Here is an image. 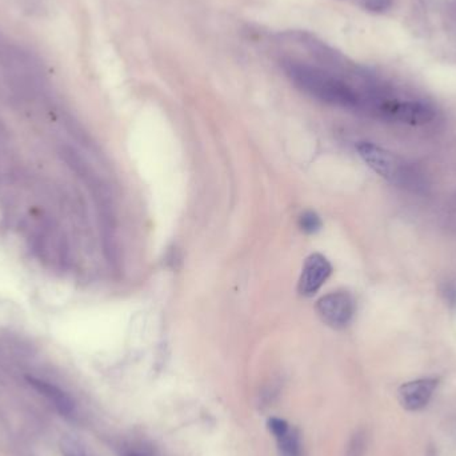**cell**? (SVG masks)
Instances as JSON below:
<instances>
[{
    "label": "cell",
    "instance_id": "6da1fadb",
    "mask_svg": "<svg viewBox=\"0 0 456 456\" xmlns=\"http://www.w3.org/2000/svg\"><path fill=\"white\" fill-rule=\"evenodd\" d=\"M286 71L302 91L322 101L341 107H355L358 104L354 91L326 72L299 63H287Z\"/></svg>",
    "mask_w": 456,
    "mask_h": 456
},
{
    "label": "cell",
    "instance_id": "7a4b0ae2",
    "mask_svg": "<svg viewBox=\"0 0 456 456\" xmlns=\"http://www.w3.org/2000/svg\"><path fill=\"white\" fill-rule=\"evenodd\" d=\"M316 312L327 326L340 330L352 322L355 300L346 291H334L317 300Z\"/></svg>",
    "mask_w": 456,
    "mask_h": 456
},
{
    "label": "cell",
    "instance_id": "3957f363",
    "mask_svg": "<svg viewBox=\"0 0 456 456\" xmlns=\"http://www.w3.org/2000/svg\"><path fill=\"white\" fill-rule=\"evenodd\" d=\"M360 158L384 179L391 182H399L405 179L403 163L391 152L382 147L368 142H361L357 145Z\"/></svg>",
    "mask_w": 456,
    "mask_h": 456
},
{
    "label": "cell",
    "instance_id": "277c9868",
    "mask_svg": "<svg viewBox=\"0 0 456 456\" xmlns=\"http://www.w3.org/2000/svg\"><path fill=\"white\" fill-rule=\"evenodd\" d=\"M333 274V265L322 254H311L303 264L298 282V291L302 296H313Z\"/></svg>",
    "mask_w": 456,
    "mask_h": 456
},
{
    "label": "cell",
    "instance_id": "5b68a950",
    "mask_svg": "<svg viewBox=\"0 0 456 456\" xmlns=\"http://www.w3.org/2000/svg\"><path fill=\"white\" fill-rule=\"evenodd\" d=\"M382 112L391 119L412 125L429 123L435 117L429 104L419 101H387L382 106Z\"/></svg>",
    "mask_w": 456,
    "mask_h": 456
},
{
    "label": "cell",
    "instance_id": "8992f818",
    "mask_svg": "<svg viewBox=\"0 0 456 456\" xmlns=\"http://www.w3.org/2000/svg\"><path fill=\"white\" fill-rule=\"evenodd\" d=\"M436 385L437 379L435 378H423L402 384L398 391L400 405L408 411H419L426 407L431 400Z\"/></svg>",
    "mask_w": 456,
    "mask_h": 456
},
{
    "label": "cell",
    "instance_id": "52a82bcc",
    "mask_svg": "<svg viewBox=\"0 0 456 456\" xmlns=\"http://www.w3.org/2000/svg\"><path fill=\"white\" fill-rule=\"evenodd\" d=\"M268 429L274 435L280 456H303V446L299 432L285 419L271 418Z\"/></svg>",
    "mask_w": 456,
    "mask_h": 456
},
{
    "label": "cell",
    "instance_id": "ba28073f",
    "mask_svg": "<svg viewBox=\"0 0 456 456\" xmlns=\"http://www.w3.org/2000/svg\"><path fill=\"white\" fill-rule=\"evenodd\" d=\"M29 383L32 384L39 392H42L45 396H47L48 399L55 405V407L58 408L62 413L64 415H71L73 412V402L71 398L62 391L60 388L52 385V384L34 379V378H28Z\"/></svg>",
    "mask_w": 456,
    "mask_h": 456
},
{
    "label": "cell",
    "instance_id": "9c48e42d",
    "mask_svg": "<svg viewBox=\"0 0 456 456\" xmlns=\"http://www.w3.org/2000/svg\"><path fill=\"white\" fill-rule=\"evenodd\" d=\"M365 447H367L365 432L359 430L351 436L348 446H347L346 456H364Z\"/></svg>",
    "mask_w": 456,
    "mask_h": 456
},
{
    "label": "cell",
    "instance_id": "30bf717a",
    "mask_svg": "<svg viewBox=\"0 0 456 456\" xmlns=\"http://www.w3.org/2000/svg\"><path fill=\"white\" fill-rule=\"evenodd\" d=\"M299 227L306 234H315L322 228V219L313 211H306L299 217Z\"/></svg>",
    "mask_w": 456,
    "mask_h": 456
},
{
    "label": "cell",
    "instance_id": "8fae6325",
    "mask_svg": "<svg viewBox=\"0 0 456 456\" xmlns=\"http://www.w3.org/2000/svg\"><path fill=\"white\" fill-rule=\"evenodd\" d=\"M125 456H144V455H142L141 453H134V451H132V453H128V454H127V455Z\"/></svg>",
    "mask_w": 456,
    "mask_h": 456
}]
</instances>
